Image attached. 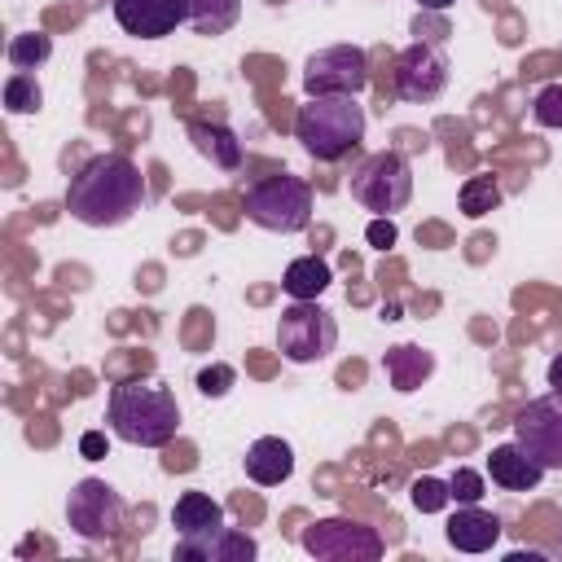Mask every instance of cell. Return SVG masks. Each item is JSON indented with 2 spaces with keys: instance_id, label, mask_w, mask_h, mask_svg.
Masks as SVG:
<instances>
[{
  "instance_id": "24",
  "label": "cell",
  "mask_w": 562,
  "mask_h": 562,
  "mask_svg": "<svg viewBox=\"0 0 562 562\" xmlns=\"http://www.w3.org/2000/svg\"><path fill=\"white\" fill-rule=\"evenodd\" d=\"M457 202H461V215L483 220L487 211H496V206H501V184H496V176H470V180L461 184Z\"/></svg>"
},
{
  "instance_id": "30",
  "label": "cell",
  "mask_w": 562,
  "mask_h": 562,
  "mask_svg": "<svg viewBox=\"0 0 562 562\" xmlns=\"http://www.w3.org/2000/svg\"><path fill=\"white\" fill-rule=\"evenodd\" d=\"M79 452H83L88 461L105 457V435H101V430H83V439H79Z\"/></svg>"
},
{
  "instance_id": "18",
  "label": "cell",
  "mask_w": 562,
  "mask_h": 562,
  "mask_svg": "<svg viewBox=\"0 0 562 562\" xmlns=\"http://www.w3.org/2000/svg\"><path fill=\"white\" fill-rule=\"evenodd\" d=\"M382 373H386V382L395 386V391H417L430 373H435V351H426V347H417V342H395V347H386V356H382Z\"/></svg>"
},
{
  "instance_id": "15",
  "label": "cell",
  "mask_w": 562,
  "mask_h": 562,
  "mask_svg": "<svg viewBox=\"0 0 562 562\" xmlns=\"http://www.w3.org/2000/svg\"><path fill=\"white\" fill-rule=\"evenodd\" d=\"M443 536H448V544L461 549V553H487V549L501 540V518L487 514V509H479V505H461V509L448 518Z\"/></svg>"
},
{
  "instance_id": "21",
  "label": "cell",
  "mask_w": 562,
  "mask_h": 562,
  "mask_svg": "<svg viewBox=\"0 0 562 562\" xmlns=\"http://www.w3.org/2000/svg\"><path fill=\"white\" fill-rule=\"evenodd\" d=\"M329 281H334V272H329V263H325L321 255H299V259L285 268L281 290H285L290 299H321V294L329 290Z\"/></svg>"
},
{
  "instance_id": "23",
  "label": "cell",
  "mask_w": 562,
  "mask_h": 562,
  "mask_svg": "<svg viewBox=\"0 0 562 562\" xmlns=\"http://www.w3.org/2000/svg\"><path fill=\"white\" fill-rule=\"evenodd\" d=\"M40 105H44L40 79H35L31 70H13V75L4 79V110H9V114H40Z\"/></svg>"
},
{
  "instance_id": "28",
  "label": "cell",
  "mask_w": 562,
  "mask_h": 562,
  "mask_svg": "<svg viewBox=\"0 0 562 562\" xmlns=\"http://www.w3.org/2000/svg\"><path fill=\"white\" fill-rule=\"evenodd\" d=\"M448 492H452L457 505H479L483 501V474L470 470V465H457L452 479H448Z\"/></svg>"
},
{
  "instance_id": "27",
  "label": "cell",
  "mask_w": 562,
  "mask_h": 562,
  "mask_svg": "<svg viewBox=\"0 0 562 562\" xmlns=\"http://www.w3.org/2000/svg\"><path fill=\"white\" fill-rule=\"evenodd\" d=\"M233 382H237V369L233 364H206V369H198V391L206 400H224L233 391Z\"/></svg>"
},
{
  "instance_id": "13",
  "label": "cell",
  "mask_w": 562,
  "mask_h": 562,
  "mask_svg": "<svg viewBox=\"0 0 562 562\" xmlns=\"http://www.w3.org/2000/svg\"><path fill=\"white\" fill-rule=\"evenodd\" d=\"M110 9L119 31L136 40H162L184 22V0H114Z\"/></svg>"
},
{
  "instance_id": "16",
  "label": "cell",
  "mask_w": 562,
  "mask_h": 562,
  "mask_svg": "<svg viewBox=\"0 0 562 562\" xmlns=\"http://www.w3.org/2000/svg\"><path fill=\"white\" fill-rule=\"evenodd\" d=\"M184 136L193 140V149H198L211 167H220V171H237V167H241V136H237L228 123L193 119V123L184 127Z\"/></svg>"
},
{
  "instance_id": "22",
  "label": "cell",
  "mask_w": 562,
  "mask_h": 562,
  "mask_svg": "<svg viewBox=\"0 0 562 562\" xmlns=\"http://www.w3.org/2000/svg\"><path fill=\"white\" fill-rule=\"evenodd\" d=\"M4 57H9L13 70H40V66L53 57V40H48L44 31H22V35L9 40Z\"/></svg>"
},
{
  "instance_id": "12",
  "label": "cell",
  "mask_w": 562,
  "mask_h": 562,
  "mask_svg": "<svg viewBox=\"0 0 562 562\" xmlns=\"http://www.w3.org/2000/svg\"><path fill=\"white\" fill-rule=\"evenodd\" d=\"M259 544L255 536L237 527H215L206 536H180L176 540V562H255Z\"/></svg>"
},
{
  "instance_id": "5",
  "label": "cell",
  "mask_w": 562,
  "mask_h": 562,
  "mask_svg": "<svg viewBox=\"0 0 562 562\" xmlns=\"http://www.w3.org/2000/svg\"><path fill=\"white\" fill-rule=\"evenodd\" d=\"M347 189L364 211L391 215V211H404L413 198V167L400 149H378L351 167Z\"/></svg>"
},
{
  "instance_id": "31",
  "label": "cell",
  "mask_w": 562,
  "mask_h": 562,
  "mask_svg": "<svg viewBox=\"0 0 562 562\" xmlns=\"http://www.w3.org/2000/svg\"><path fill=\"white\" fill-rule=\"evenodd\" d=\"M549 386H553V391H562V351L549 360Z\"/></svg>"
},
{
  "instance_id": "4",
  "label": "cell",
  "mask_w": 562,
  "mask_h": 562,
  "mask_svg": "<svg viewBox=\"0 0 562 562\" xmlns=\"http://www.w3.org/2000/svg\"><path fill=\"white\" fill-rule=\"evenodd\" d=\"M246 220L268 233H303L312 224V184L290 171L255 180L246 189Z\"/></svg>"
},
{
  "instance_id": "7",
  "label": "cell",
  "mask_w": 562,
  "mask_h": 562,
  "mask_svg": "<svg viewBox=\"0 0 562 562\" xmlns=\"http://www.w3.org/2000/svg\"><path fill=\"white\" fill-rule=\"evenodd\" d=\"M66 522H70V531L79 540H92V544L114 540L123 531V522H127V501L119 496L114 483L88 474L66 496Z\"/></svg>"
},
{
  "instance_id": "3",
  "label": "cell",
  "mask_w": 562,
  "mask_h": 562,
  "mask_svg": "<svg viewBox=\"0 0 562 562\" xmlns=\"http://www.w3.org/2000/svg\"><path fill=\"white\" fill-rule=\"evenodd\" d=\"M294 136L316 162H342L364 140V105L356 97H307L294 114Z\"/></svg>"
},
{
  "instance_id": "2",
  "label": "cell",
  "mask_w": 562,
  "mask_h": 562,
  "mask_svg": "<svg viewBox=\"0 0 562 562\" xmlns=\"http://www.w3.org/2000/svg\"><path fill=\"white\" fill-rule=\"evenodd\" d=\"M105 426L114 439H123L132 448H167L180 430L176 391L158 378H127V382L110 386Z\"/></svg>"
},
{
  "instance_id": "10",
  "label": "cell",
  "mask_w": 562,
  "mask_h": 562,
  "mask_svg": "<svg viewBox=\"0 0 562 562\" xmlns=\"http://www.w3.org/2000/svg\"><path fill=\"white\" fill-rule=\"evenodd\" d=\"M448 53L430 40H413L395 57V97L408 105H426L448 88Z\"/></svg>"
},
{
  "instance_id": "8",
  "label": "cell",
  "mask_w": 562,
  "mask_h": 562,
  "mask_svg": "<svg viewBox=\"0 0 562 562\" xmlns=\"http://www.w3.org/2000/svg\"><path fill=\"white\" fill-rule=\"evenodd\" d=\"M369 88V53L360 44H329L303 61L307 97H360Z\"/></svg>"
},
{
  "instance_id": "14",
  "label": "cell",
  "mask_w": 562,
  "mask_h": 562,
  "mask_svg": "<svg viewBox=\"0 0 562 562\" xmlns=\"http://www.w3.org/2000/svg\"><path fill=\"white\" fill-rule=\"evenodd\" d=\"M487 474H492V483L505 487V492H531V487H540V479H544L549 470L514 439V443H496V448L487 452Z\"/></svg>"
},
{
  "instance_id": "19",
  "label": "cell",
  "mask_w": 562,
  "mask_h": 562,
  "mask_svg": "<svg viewBox=\"0 0 562 562\" xmlns=\"http://www.w3.org/2000/svg\"><path fill=\"white\" fill-rule=\"evenodd\" d=\"M171 527H176V536H206V531L224 527V505L206 492H180L171 505Z\"/></svg>"
},
{
  "instance_id": "11",
  "label": "cell",
  "mask_w": 562,
  "mask_h": 562,
  "mask_svg": "<svg viewBox=\"0 0 562 562\" xmlns=\"http://www.w3.org/2000/svg\"><path fill=\"white\" fill-rule=\"evenodd\" d=\"M514 439L544 470H562V391L527 400V408L514 417Z\"/></svg>"
},
{
  "instance_id": "17",
  "label": "cell",
  "mask_w": 562,
  "mask_h": 562,
  "mask_svg": "<svg viewBox=\"0 0 562 562\" xmlns=\"http://www.w3.org/2000/svg\"><path fill=\"white\" fill-rule=\"evenodd\" d=\"M246 479H255L259 487H277L294 474V448L281 439V435H263L246 448Z\"/></svg>"
},
{
  "instance_id": "29",
  "label": "cell",
  "mask_w": 562,
  "mask_h": 562,
  "mask_svg": "<svg viewBox=\"0 0 562 562\" xmlns=\"http://www.w3.org/2000/svg\"><path fill=\"white\" fill-rule=\"evenodd\" d=\"M395 237H400V233H395L391 215H373V220H369V228H364V241H369L373 250H391V246H395Z\"/></svg>"
},
{
  "instance_id": "26",
  "label": "cell",
  "mask_w": 562,
  "mask_h": 562,
  "mask_svg": "<svg viewBox=\"0 0 562 562\" xmlns=\"http://www.w3.org/2000/svg\"><path fill=\"white\" fill-rule=\"evenodd\" d=\"M531 119L540 127H562V83H544L531 97Z\"/></svg>"
},
{
  "instance_id": "20",
  "label": "cell",
  "mask_w": 562,
  "mask_h": 562,
  "mask_svg": "<svg viewBox=\"0 0 562 562\" xmlns=\"http://www.w3.org/2000/svg\"><path fill=\"white\" fill-rule=\"evenodd\" d=\"M241 18V0H184V22L193 35H228Z\"/></svg>"
},
{
  "instance_id": "1",
  "label": "cell",
  "mask_w": 562,
  "mask_h": 562,
  "mask_svg": "<svg viewBox=\"0 0 562 562\" xmlns=\"http://www.w3.org/2000/svg\"><path fill=\"white\" fill-rule=\"evenodd\" d=\"M140 206H145V176L127 154H97L66 184V211L88 228H119Z\"/></svg>"
},
{
  "instance_id": "9",
  "label": "cell",
  "mask_w": 562,
  "mask_h": 562,
  "mask_svg": "<svg viewBox=\"0 0 562 562\" xmlns=\"http://www.w3.org/2000/svg\"><path fill=\"white\" fill-rule=\"evenodd\" d=\"M299 544L321 562H378L382 558L378 527H364L356 518H316L312 527H303Z\"/></svg>"
},
{
  "instance_id": "6",
  "label": "cell",
  "mask_w": 562,
  "mask_h": 562,
  "mask_svg": "<svg viewBox=\"0 0 562 562\" xmlns=\"http://www.w3.org/2000/svg\"><path fill=\"white\" fill-rule=\"evenodd\" d=\"M277 347L290 364H316L338 347V321L316 299H294L277 316Z\"/></svg>"
},
{
  "instance_id": "25",
  "label": "cell",
  "mask_w": 562,
  "mask_h": 562,
  "mask_svg": "<svg viewBox=\"0 0 562 562\" xmlns=\"http://www.w3.org/2000/svg\"><path fill=\"white\" fill-rule=\"evenodd\" d=\"M408 501H413V509H422V514H439V509L452 501V492H448V479H430V474L413 479V487H408Z\"/></svg>"
},
{
  "instance_id": "32",
  "label": "cell",
  "mask_w": 562,
  "mask_h": 562,
  "mask_svg": "<svg viewBox=\"0 0 562 562\" xmlns=\"http://www.w3.org/2000/svg\"><path fill=\"white\" fill-rule=\"evenodd\" d=\"M417 4H422V9H430V13H443V9H452L457 0H417Z\"/></svg>"
}]
</instances>
